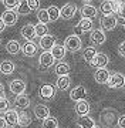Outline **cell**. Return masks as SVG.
<instances>
[{"mask_svg": "<svg viewBox=\"0 0 125 128\" xmlns=\"http://www.w3.org/2000/svg\"><path fill=\"white\" fill-rule=\"evenodd\" d=\"M75 125L77 127H88V128H94L97 127V124H95V121H94L91 117L88 114L85 115H80V118L75 121Z\"/></svg>", "mask_w": 125, "mask_h": 128, "instance_id": "18", "label": "cell"}, {"mask_svg": "<svg viewBox=\"0 0 125 128\" xmlns=\"http://www.w3.org/2000/svg\"><path fill=\"white\" fill-rule=\"evenodd\" d=\"M75 14H77V6H75L74 3H65V4L60 9V17H63L64 20H71V18H74Z\"/></svg>", "mask_w": 125, "mask_h": 128, "instance_id": "3", "label": "cell"}, {"mask_svg": "<svg viewBox=\"0 0 125 128\" xmlns=\"http://www.w3.org/2000/svg\"><path fill=\"white\" fill-rule=\"evenodd\" d=\"M54 61H56V58L53 57V54H51L50 50H44L40 54V57H38V64H40V67L41 68H50L51 66L54 64Z\"/></svg>", "mask_w": 125, "mask_h": 128, "instance_id": "4", "label": "cell"}, {"mask_svg": "<svg viewBox=\"0 0 125 128\" xmlns=\"http://www.w3.org/2000/svg\"><path fill=\"white\" fill-rule=\"evenodd\" d=\"M124 27H125V18H124Z\"/></svg>", "mask_w": 125, "mask_h": 128, "instance_id": "46", "label": "cell"}, {"mask_svg": "<svg viewBox=\"0 0 125 128\" xmlns=\"http://www.w3.org/2000/svg\"><path fill=\"white\" fill-rule=\"evenodd\" d=\"M51 54L56 60H61L65 57V53H67V48L64 46H61V44H54V46L50 48Z\"/></svg>", "mask_w": 125, "mask_h": 128, "instance_id": "24", "label": "cell"}, {"mask_svg": "<svg viewBox=\"0 0 125 128\" xmlns=\"http://www.w3.org/2000/svg\"><path fill=\"white\" fill-rule=\"evenodd\" d=\"M110 63V58L108 56L104 54V53H95V56L93 57V60L90 61V64L95 67V68H102V67H107Z\"/></svg>", "mask_w": 125, "mask_h": 128, "instance_id": "6", "label": "cell"}, {"mask_svg": "<svg viewBox=\"0 0 125 128\" xmlns=\"http://www.w3.org/2000/svg\"><path fill=\"white\" fill-rule=\"evenodd\" d=\"M93 27H94L93 20H91V18H88V17H83L78 22V24L74 27V34L80 36V34H83V33H85V32H91Z\"/></svg>", "mask_w": 125, "mask_h": 128, "instance_id": "2", "label": "cell"}, {"mask_svg": "<svg viewBox=\"0 0 125 128\" xmlns=\"http://www.w3.org/2000/svg\"><path fill=\"white\" fill-rule=\"evenodd\" d=\"M3 4L6 9H17L20 4V0H3Z\"/></svg>", "mask_w": 125, "mask_h": 128, "instance_id": "37", "label": "cell"}, {"mask_svg": "<svg viewBox=\"0 0 125 128\" xmlns=\"http://www.w3.org/2000/svg\"><path fill=\"white\" fill-rule=\"evenodd\" d=\"M83 2H91V0H83Z\"/></svg>", "mask_w": 125, "mask_h": 128, "instance_id": "45", "label": "cell"}, {"mask_svg": "<svg viewBox=\"0 0 125 128\" xmlns=\"http://www.w3.org/2000/svg\"><path fill=\"white\" fill-rule=\"evenodd\" d=\"M20 33H21V37H23V38H26V40H33V38L36 37V32H34V24H31V23L24 24Z\"/></svg>", "mask_w": 125, "mask_h": 128, "instance_id": "20", "label": "cell"}, {"mask_svg": "<svg viewBox=\"0 0 125 128\" xmlns=\"http://www.w3.org/2000/svg\"><path fill=\"white\" fill-rule=\"evenodd\" d=\"M56 44V37L53 34H44V36L40 37V47L43 50H50L51 47Z\"/></svg>", "mask_w": 125, "mask_h": 128, "instance_id": "15", "label": "cell"}, {"mask_svg": "<svg viewBox=\"0 0 125 128\" xmlns=\"http://www.w3.org/2000/svg\"><path fill=\"white\" fill-rule=\"evenodd\" d=\"M20 50H21V44H20L17 40H10L9 43L6 44V51H7L9 54H11V56L17 54Z\"/></svg>", "mask_w": 125, "mask_h": 128, "instance_id": "25", "label": "cell"}, {"mask_svg": "<svg viewBox=\"0 0 125 128\" xmlns=\"http://www.w3.org/2000/svg\"><path fill=\"white\" fill-rule=\"evenodd\" d=\"M90 40H91V43H93V44H95V46H101V44H104V43H105V40H107L104 30H100V28L91 30Z\"/></svg>", "mask_w": 125, "mask_h": 128, "instance_id": "10", "label": "cell"}, {"mask_svg": "<svg viewBox=\"0 0 125 128\" xmlns=\"http://www.w3.org/2000/svg\"><path fill=\"white\" fill-rule=\"evenodd\" d=\"M54 71H56L57 76H65V74H70V71H71V70H70L68 64L61 61V63H58L56 66V70H54Z\"/></svg>", "mask_w": 125, "mask_h": 128, "instance_id": "28", "label": "cell"}, {"mask_svg": "<svg viewBox=\"0 0 125 128\" xmlns=\"http://www.w3.org/2000/svg\"><path fill=\"white\" fill-rule=\"evenodd\" d=\"M31 124V118L28 117V114H26L24 111L19 112V121H17V125L19 127H28Z\"/></svg>", "mask_w": 125, "mask_h": 128, "instance_id": "29", "label": "cell"}, {"mask_svg": "<svg viewBox=\"0 0 125 128\" xmlns=\"http://www.w3.org/2000/svg\"><path fill=\"white\" fill-rule=\"evenodd\" d=\"M75 112L78 115H85L90 112V102H88L85 98H83V100H78L75 101Z\"/></svg>", "mask_w": 125, "mask_h": 128, "instance_id": "17", "label": "cell"}, {"mask_svg": "<svg viewBox=\"0 0 125 128\" xmlns=\"http://www.w3.org/2000/svg\"><path fill=\"white\" fill-rule=\"evenodd\" d=\"M124 78H125V76H124Z\"/></svg>", "mask_w": 125, "mask_h": 128, "instance_id": "49", "label": "cell"}, {"mask_svg": "<svg viewBox=\"0 0 125 128\" xmlns=\"http://www.w3.org/2000/svg\"><path fill=\"white\" fill-rule=\"evenodd\" d=\"M1 18L7 27H11L14 24H17V20H19V13L14 12V9H7L4 13L1 14Z\"/></svg>", "mask_w": 125, "mask_h": 128, "instance_id": "5", "label": "cell"}, {"mask_svg": "<svg viewBox=\"0 0 125 128\" xmlns=\"http://www.w3.org/2000/svg\"><path fill=\"white\" fill-rule=\"evenodd\" d=\"M4 114V120H6V124H7V127H14V125H17V121H19V112L16 110H7L3 112Z\"/></svg>", "mask_w": 125, "mask_h": 128, "instance_id": "14", "label": "cell"}, {"mask_svg": "<svg viewBox=\"0 0 125 128\" xmlns=\"http://www.w3.org/2000/svg\"><path fill=\"white\" fill-rule=\"evenodd\" d=\"M95 53H97V50H95L94 47H87L85 51H84V54H83V58L85 60L87 63H90V61L93 60V57L95 56Z\"/></svg>", "mask_w": 125, "mask_h": 128, "instance_id": "34", "label": "cell"}, {"mask_svg": "<svg viewBox=\"0 0 125 128\" xmlns=\"http://www.w3.org/2000/svg\"><path fill=\"white\" fill-rule=\"evenodd\" d=\"M0 44H1V40H0Z\"/></svg>", "mask_w": 125, "mask_h": 128, "instance_id": "47", "label": "cell"}, {"mask_svg": "<svg viewBox=\"0 0 125 128\" xmlns=\"http://www.w3.org/2000/svg\"><path fill=\"white\" fill-rule=\"evenodd\" d=\"M118 127H122V128H125V115H121L120 118H118Z\"/></svg>", "mask_w": 125, "mask_h": 128, "instance_id": "41", "label": "cell"}, {"mask_svg": "<svg viewBox=\"0 0 125 128\" xmlns=\"http://www.w3.org/2000/svg\"><path fill=\"white\" fill-rule=\"evenodd\" d=\"M0 2H3V0H0Z\"/></svg>", "mask_w": 125, "mask_h": 128, "instance_id": "48", "label": "cell"}, {"mask_svg": "<svg viewBox=\"0 0 125 128\" xmlns=\"http://www.w3.org/2000/svg\"><path fill=\"white\" fill-rule=\"evenodd\" d=\"M14 105H16V108H19V110H26V108L30 107V98H28L24 92L17 94L16 98H14Z\"/></svg>", "mask_w": 125, "mask_h": 128, "instance_id": "11", "label": "cell"}, {"mask_svg": "<svg viewBox=\"0 0 125 128\" xmlns=\"http://www.w3.org/2000/svg\"><path fill=\"white\" fill-rule=\"evenodd\" d=\"M100 10H101L102 14L114 13V3H112V0H105V2H102L101 6H100Z\"/></svg>", "mask_w": 125, "mask_h": 128, "instance_id": "27", "label": "cell"}, {"mask_svg": "<svg viewBox=\"0 0 125 128\" xmlns=\"http://www.w3.org/2000/svg\"><path fill=\"white\" fill-rule=\"evenodd\" d=\"M117 14L120 16V18H125V2H121L118 7H117Z\"/></svg>", "mask_w": 125, "mask_h": 128, "instance_id": "38", "label": "cell"}, {"mask_svg": "<svg viewBox=\"0 0 125 128\" xmlns=\"http://www.w3.org/2000/svg\"><path fill=\"white\" fill-rule=\"evenodd\" d=\"M3 91H4V87H3V84L0 82V96H3Z\"/></svg>", "mask_w": 125, "mask_h": 128, "instance_id": "44", "label": "cell"}, {"mask_svg": "<svg viewBox=\"0 0 125 128\" xmlns=\"http://www.w3.org/2000/svg\"><path fill=\"white\" fill-rule=\"evenodd\" d=\"M21 51L26 57H33L37 53V44L33 40H26V43L21 46Z\"/></svg>", "mask_w": 125, "mask_h": 128, "instance_id": "12", "label": "cell"}, {"mask_svg": "<svg viewBox=\"0 0 125 128\" xmlns=\"http://www.w3.org/2000/svg\"><path fill=\"white\" fill-rule=\"evenodd\" d=\"M37 20L44 24L50 23V16H48L47 9H37Z\"/></svg>", "mask_w": 125, "mask_h": 128, "instance_id": "30", "label": "cell"}, {"mask_svg": "<svg viewBox=\"0 0 125 128\" xmlns=\"http://www.w3.org/2000/svg\"><path fill=\"white\" fill-rule=\"evenodd\" d=\"M4 27H6V24H4V22H3V18L0 17V33L4 30Z\"/></svg>", "mask_w": 125, "mask_h": 128, "instance_id": "43", "label": "cell"}, {"mask_svg": "<svg viewBox=\"0 0 125 128\" xmlns=\"http://www.w3.org/2000/svg\"><path fill=\"white\" fill-rule=\"evenodd\" d=\"M47 12H48V16H50V22H57L60 18V9L56 7V6H50L47 9Z\"/></svg>", "mask_w": 125, "mask_h": 128, "instance_id": "31", "label": "cell"}, {"mask_svg": "<svg viewBox=\"0 0 125 128\" xmlns=\"http://www.w3.org/2000/svg\"><path fill=\"white\" fill-rule=\"evenodd\" d=\"M87 97V90L84 86H77L74 87L71 91H70V98L73 101H78V100H83Z\"/></svg>", "mask_w": 125, "mask_h": 128, "instance_id": "13", "label": "cell"}, {"mask_svg": "<svg viewBox=\"0 0 125 128\" xmlns=\"http://www.w3.org/2000/svg\"><path fill=\"white\" fill-rule=\"evenodd\" d=\"M117 24H118V18L114 16V14H104L101 18V26L104 30H114L117 27Z\"/></svg>", "mask_w": 125, "mask_h": 128, "instance_id": "7", "label": "cell"}, {"mask_svg": "<svg viewBox=\"0 0 125 128\" xmlns=\"http://www.w3.org/2000/svg\"><path fill=\"white\" fill-rule=\"evenodd\" d=\"M14 70H16L14 63L10 61V60H4V61L0 63V73L3 74V76H10V74H13Z\"/></svg>", "mask_w": 125, "mask_h": 128, "instance_id": "21", "label": "cell"}, {"mask_svg": "<svg viewBox=\"0 0 125 128\" xmlns=\"http://www.w3.org/2000/svg\"><path fill=\"white\" fill-rule=\"evenodd\" d=\"M4 127H7L6 120H4V117H0V128H4Z\"/></svg>", "mask_w": 125, "mask_h": 128, "instance_id": "42", "label": "cell"}, {"mask_svg": "<svg viewBox=\"0 0 125 128\" xmlns=\"http://www.w3.org/2000/svg\"><path fill=\"white\" fill-rule=\"evenodd\" d=\"M108 78H110V73H108V70H105V67L98 68L97 71L94 73V80H95L98 84H107Z\"/></svg>", "mask_w": 125, "mask_h": 128, "instance_id": "19", "label": "cell"}, {"mask_svg": "<svg viewBox=\"0 0 125 128\" xmlns=\"http://www.w3.org/2000/svg\"><path fill=\"white\" fill-rule=\"evenodd\" d=\"M54 96H56V88L53 87L51 84L41 86V88H40V97H41L43 100H51V98H54Z\"/></svg>", "mask_w": 125, "mask_h": 128, "instance_id": "16", "label": "cell"}, {"mask_svg": "<svg viewBox=\"0 0 125 128\" xmlns=\"http://www.w3.org/2000/svg\"><path fill=\"white\" fill-rule=\"evenodd\" d=\"M81 14H83V17L93 18L97 16V7H94L93 4H84L81 7Z\"/></svg>", "mask_w": 125, "mask_h": 128, "instance_id": "26", "label": "cell"}, {"mask_svg": "<svg viewBox=\"0 0 125 128\" xmlns=\"http://www.w3.org/2000/svg\"><path fill=\"white\" fill-rule=\"evenodd\" d=\"M9 107H10V101L7 97L4 96H0V114H3L4 111L9 110Z\"/></svg>", "mask_w": 125, "mask_h": 128, "instance_id": "36", "label": "cell"}, {"mask_svg": "<svg viewBox=\"0 0 125 128\" xmlns=\"http://www.w3.org/2000/svg\"><path fill=\"white\" fill-rule=\"evenodd\" d=\"M34 115L37 120H44L50 115V110L47 105H43V104H38L34 107Z\"/></svg>", "mask_w": 125, "mask_h": 128, "instance_id": "23", "label": "cell"}, {"mask_svg": "<svg viewBox=\"0 0 125 128\" xmlns=\"http://www.w3.org/2000/svg\"><path fill=\"white\" fill-rule=\"evenodd\" d=\"M34 32H36V37H41V36H44V34L48 33V28H47V26L44 23H40L38 22V24L34 26Z\"/></svg>", "mask_w": 125, "mask_h": 128, "instance_id": "33", "label": "cell"}, {"mask_svg": "<svg viewBox=\"0 0 125 128\" xmlns=\"http://www.w3.org/2000/svg\"><path fill=\"white\" fill-rule=\"evenodd\" d=\"M9 88H10V91L13 92L14 96H17V94H21V92L26 91L27 86H26V82H24L23 80H20V78H14V80L10 81Z\"/></svg>", "mask_w": 125, "mask_h": 128, "instance_id": "9", "label": "cell"}, {"mask_svg": "<svg viewBox=\"0 0 125 128\" xmlns=\"http://www.w3.org/2000/svg\"><path fill=\"white\" fill-rule=\"evenodd\" d=\"M19 14H28L31 10H30V7H28L27 2L26 0H23V2H20V4L17 6V10H16Z\"/></svg>", "mask_w": 125, "mask_h": 128, "instance_id": "35", "label": "cell"}, {"mask_svg": "<svg viewBox=\"0 0 125 128\" xmlns=\"http://www.w3.org/2000/svg\"><path fill=\"white\" fill-rule=\"evenodd\" d=\"M107 84H108V87H111V88H121L122 86H125V78L120 73L110 74V78H108Z\"/></svg>", "mask_w": 125, "mask_h": 128, "instance_id": "8", "label": "cell"}, {"mask_svg": "<svg viewBox=\"0 0 125 128\" xmlns=\"http://www.w3.org/2000/svg\"><path fill=\"white\" fill-rule=\"evenodd\" d=\"M26 2H27L30 10H37L40 6V0H26Z\"/></svg>", "mask_w": 125, "mask_h": 128, "instance_id": "39", "label": "cell"}, {"mask_svg": "<svg viewBox=\"0 0 125 128\" xmlns=\"http://www.w3.org/2000/svg\"><path fill=\"white\" fill-rule=\"evenodd\" d=\"M118 53H120V56L125 57V40L120 44V47H118Z\"/></svg>", "mask_w": 125, "mask_h": 128, "instance_id": "40", "label": "cell"}, {"mask_svg": "<svg viewBox=\"0 0 125 128\" xmlns=\"http://www.w3.org/2000/svg\"><path fill=\"white\" fill-rule=\"evenodd\" d=\"M81 46H83V43H81V38H80L77 34L68 36L67 38H65V41H64V47H65V48H67L68 51H71V53L80 51Z\"/></svg>", "mask_w": 125, "mask_h": 128, "instance_id": "1", "label": "cell"}, {"mask_svg": "<svg viewBox=\"0 0 125 128\" xmlns=\"http://www.w3.org/2000/svg\"><path fill=\"white\" fill-rule=\"evenodd\" d=\"M57 81H56V86L58 90L61 91H65V90H68L70 88V84H71V80H70L68 74H65V76H57Z\"/></svg>", "mask_w": 125, "mask_h": 128, "instance_id": "22", "label": "cell"}, {"mask_svg": "<svg viewBox=\"0 0 125 128\" xmlns=\"http://www.w3.org/2000/svg\"><path fill=\"white\" fill-rule=\"evenodd\" d=\"M43 127H46V128H57L58 127V121H57V118L48 115L47 118L43 120Z\"/></svg>", "mask_w": 125, "mask_h": 128, "instance_id": "32", "label": "cell"}]
</instances>
